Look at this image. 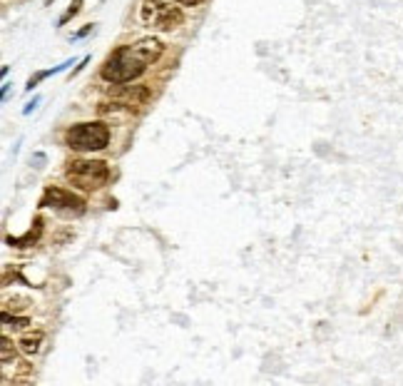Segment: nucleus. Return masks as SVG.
<instances>
[{
    "label": "nucleus",
    "instance_id": "1",
    "mask_svg": "<svg viewBox=\"0 0 403 386\" xmlns=\"http://www.w3.org/2000/svg\"><path fill=\"white\" fill-rule=\"evenodd\" d=\"M165 53V42L160 38L147 35L132 45H120L102 60L100 77L110 85H127L142 77L149 65H154Z\"/></svg>",
    "mask_w": 403,
    "mask_h": 386
},
{
    "label": "nucleus",
    "instance_id": "2",
    "mask_svg": "<svg viewBox=\"0 0 403 386\" xmlns=\"http://www.w3.org/2000/svg\"><path fill=\"white\" fill-rule=\"evenodd\" d=\"M63 140L72 152H100L110 147L113 130L102 120H88V122H75L67 127Z\"/></svg>",
    "mask_w": 403,
    "mask_h": 386
},
{
    "label": "nucleus",
    "instance_id": "3",
    "mask_svg": "<svg viewBox=\"0 0 403 386\" xmlns=\"http://www.w3.org/2000/svg\"><path fill=\"white\" fill-rule=\"evenodd\" d=\"M110 165L105 160H85L77 157L65 165V179L80 192H97L110 182Z\"/></svg>",
    "mask_w": 403,
    "mask_h": 386
},
{
    "label": "nucleus",
    "instance_id": "4",
    "mask_svg": "<svg viewBox=\"0 0 403 386\" xmlns=\"http://www.w3.org/2000/svg\"><path fill=\"white\" fill-rule=\"evenodd\" d=\"M140 20H142L145 28L172 33L184 23V13L182 8L174 6V0L172 3H167V0H145L142 8H140Z\"/></svg>",
    "mask_w": 403,
    "mask_h": 386
},
{
    "label": "nucleus",
    "instance_id": "5",
    "mask_svg": "<svg viewBox=\"0 0 403 386\" xmlns=\"http://www.w3.org/2000/svg\"><path fill=\"white\" fill-rule=\"evenodd\" d=\"M38 207L53 209L58 217H65V220H77V217H83L85 214L88 202H85L80 195H75L72 190L48 184V187L42 190V197H40V202H38Z\"/></svg>",
    "mask_w": 403,
    "mask_h": 386
},
{
    "label": "nucleus",
    "instance_id": "6",
    "mask_svg": "<svg viewBox=\"0 0 403 386\" xmlns=\"http://www.w3.org/2000/svg\"><path fill=\"white\" fill-rule=\"evenodd\" d=\"M110 97H115V100H122L127 102V105L132 107H140V105H147L149 100H152V88L149 85H132V88H127V85H110Z\"/></svg>",
    "mask_w": 403,
    "mask_h": 386
},
{
    "label": "nucleus",
    "instance_id": "7",
    "mask_svg": "<svg viewBox=\"0 0 403 386\" xmlns=\"http://www.w3.org/2000/svg\"><path fill=\"white\" fill-rule=\"evenodd\" d=\"M42 225H45V220H42V217H35L33 227L25 232L23 237H6V242L10 244V247H18V250H28V247L38 244V239H40V234H42Z\"/></svg>",
    "mask_w": 403,
    "mask_h": 386
},
{
    "label": "nucleus",
    "instance_id": "8",
    "mask_svg": "<svg viewBox=\"0 0 403 386\" xmlns=\"http://www.w3.org/2000/svg\"><path fill=\"white\" fill-rule=\"evenodd\" d=\"M42 341H45V332H42V329H35V332L23 334V339L18 341V346H20V351H23V354L33 357V354H38V351H40Z\"/></svg>",
    "mask_w": 403,
    "mask_h": 386
},
{
    "label": "nucleus",
    "instance_id": "9",
    "mask_svg": "<svg viewBox=\"0 0 403 386\" xmlns=\"http://www.w3.org/2000/svg\"><path fill=\"white\" fill-rule=\"evenodd\" d=\"M70 65H72V60H65V63H63V65H58V67H50V70H38L35 75H30V80L25 83V90H28V93H33V90H35L38 85L42 83V80H48L50 75H58V72H63L65 67H70Z\"/></svg>",
    "mask_w": 403,
    "mask_h": 386
},
{
    "label": "nucleus",
    "instance_id": "10",
    "mask_svg": "<svg viewBox=\"0 0 403 386\" xmlns=\"http://www.w3.org/2000/svg\"><path fill=\"white\" fill-rule=\"evenodd\" d=\"M0 319H3V327L13 329V332H20V329H25V327H33L28 316H18L15 312L10 314L8 309H3V316H0Z\"/></svg>",
    "mask_w": 403,
    "mask_h": 386
},
{
    "label": "nucleus",
    "instance_id": "11",
    "mask_svg": "<svg viewBox=\"0 0 403 386\" xmlns=\"http://www.w3.org/2000/svg\"><path fill=\"white\" fill-rule=\"evenodd\" d=\"M20 349V346H18ZM18 349H15V344H13V339L10 337H3V346H0V362L6 364H10V362H15V357H18Z\"/></svg>",
    "mask_w": 403,
    "mask_h": 386
},
{
    "label": "nucleus",
    "instance_id": "12",
    "mask_svg": "<svg viewBox=\"0 0 403 386\" xmlns=\"http://www.w3.org/2000/svg\"><path fill=\"white\" fill-rule=\"evenodd\" d=\"M83 3H85V0H72L70 6H67V10L63 13V15H60V20H58V25H60V28H63V25H67V23H70V20L75 18V15H80V10H83Z\"/></svg>",
    "mask_w": 403,
    "mask_h": 386
},
{
    "label": "nucleus",
    "instance_id": "13",
    "mask_svg": "<svg viewBox=\"0 0 403 386\" xmlns=\"http://www.w3.org/2000/svg\"><path fill=\"white\" fill-rule=\"evenodd\" d=\"M33 307L28 297H13V299H6V309L8 312H20V309H28Z\"/></svg>",
    "mask_w": 403,
    "mask_h": 386
},
{
    "label": "nucleus",
    "instance_id": "14",
    "mask_svg": "<svg viewBox=\"0 0 403 386\" xmlns=\"http://www.w3.org/2000/svg\"><path fill=\"white\" fill-rule=\"evenodd\" d=\"M95 30V23H88V25H83V30H77L75 35H72V40H83V38H88L90 33Z\"/></svg>",
    "mask_w": 403,
    "mask_h": 386
},
{
    "label": "nucleus",
    "instance_id": "15",
    "mask_svg": "<svg viewBox=\"0 0 403 386\" xmlns=\"http://www.w3.org/2000/svg\"><path fill=\"white\" fill-rule=\"evenodd\" d=\"M88 63H90V55H85V58H83V60H80V63H77V67H75V70H72V75H70V77L80 75V72H83V70H85V67H88Z\"/></svg>",
    "mask_w": 403,
    "mask_h": 386
},
{
    "label": "nucleus",
    "instance_id": "16",
    "mask_svg": "<svg viewBox=\"0 0 403 386\" xmlns=\"http://www.w3.org/2000/svg\"><path fill=\"white\" fill-rule=\"evenodd\" d=\"M38 105H40V97H33V100H30L28 105L23 107V115H30V113H33V110H35Z\"/></svg>",
    "mask_w": 403,
    "mask_h": 386
},
{
    "label": "nucleus",
    "instance_id": "17",
    "mask_svg": "<svg viewBox=\"0 0 403 386\" xmlns=\"http://www.w3.org/2000/svg\"><path fill=\"white\" fill-rule=\"evenodd\" d=\"M174 3L184 8H195V6H199V3H204V0H174Z\"/></svg>",
    "mask_w": 403,
    "mask_h": 386
},
{
    "label": "nucleus",
    "instance_id": "18",
    "mask_svg": "<svg viewBox=\"0 0 403 386\" xmlns=\"http://www.w3.org/2000/svg\"><path fill=\"white\" fill-rule=\"evenodd\" d=\"M10 88H13L10 83H6V85H3V100H8V95H10Z\"/></svg>",
    "mask_w": 403,
    "mask_h": 386
},
{
    "label": "nucleus",
    "instance_id": "19",
    "mask_svg": "<svg viewBox=\"0 0 403 386\" xmlns=\"http://www.w3.org/2000/svg\"><path fill=\"white\" fill-rule=\"evenodd\" d=\"M33 162H35V165H45V154H35Z\"/></svg>",
    "mask_w": 403,
    "mask_h": 386
},
{
    "label": "nucleus",
    "instance_id": "20",
    "mask_svg": "<svg viewBox=\"0 0 403 386\" xmlns=\"http://www.w3.org/2000/svg\"><path fill=\"white\" fill-rule=\"evenodd\" d=\"M53 3H55V0H45V6H53Z\"/></svg>",
    "mask_w": 403,
    "mask_h": 386
}]
</instances>
